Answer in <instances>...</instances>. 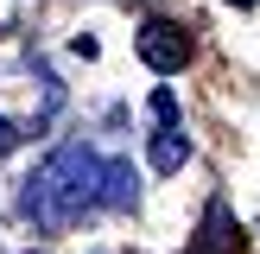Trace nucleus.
I'll list each match as a JSON object with an SVG mask.
<instances>
[{
    "label": "nucleus",
    "mask_w": 260,
    "mask_h": 254,
    "mask_svg": "<svg viewBox=\"0 0 260 254\" xmlns=\"http://www.w3.org/2000/svg\"><path fill=\"white\" fill-rule=\"evenodd\" d=\"M95 184H102V159L83 146V140H63L19 190V210L32 216L38 229H70L83 223V210H95Z\"/></svg>",
    "instance_id": "nucleus-1"
},
{
    "label": "nucleus",
    "mask_w": 260,
    "mask_h": 254,
    "mask_svg": "<svg viewBox=\"0 0 260 254\" xmlns=\"http://www.w3.org/2000/svg\"><path fill=\"white\" fill-rule=\"evenodd\" d=\"M140 57H146L159 76L184 70V64H190V32H178L172 19H146V25H140Z\"/></svg>",
    "instance_id": "nucleus-2"
},
{
    "label": "nucleus",
    "mask_w": 260,
    "mask_h": 254,
    "mask_svg": "<svg viewBox=\"0 0 260 254\" xmlns=\"http://www.w3.org/2000/svg\"><path fill=\"white\" fill-rule=\"evenodd\" d=\"M140 184H134V165L127 159H102V184H95V203L102 210H134Z\"/></svg>",
    "instance_id": "nucleus-3"
},
{
    "label": "nucleus",
    "mask_w": 260,
    "mask_h": 254,
    "mask_svg": "<svg viewBox=\"0 0 260 254\" xmlns=\"http://www.w3.org/2000/svg\"><path fill=\"white\" fill-rule=\"evenodd\" d=\"M184 159H190L184 127H165V134H152V172H178Z\"/></svg>",
    "instance_id": "nucleus-4"
},
{
    "label": "nucleus",
    "mask_w": 260,
    "mask_h": 254,
    "mask_svg": "<svg viewBox=\"0 0 260 254\" xmlns=\"http://www.w3.org/2000/svg\"><path fill=\"white\" fill-rule=\"evenodd\" d=\"M229 203H210V216H203V241H197V248H190V254H229Z\"/></svg>",
    "instance_id": "nucleus-5"
},
{
    "label": "nucleus",
    "mask_w": 260,
    "mask_h": 254,
    "mask_svg": "<svg viewBox=\"0 0 260 254\" xmlns=\"http://www.w3.org/2000/svg\"><path fill=\"white\" fill-rule=\"evenodd\" d=\"M152 121H159V134H165V127H178V96H172V89L152 96Z\"/></svg>",
    "instance_id": "nucleus-6"
},
{
    "label": "nucleus",
    "mask_w": 260,
    "mask_h": 254,
    "mask_svg": "<svg viewBox=\"0 0 260 254\" xmlns=\"http://www.w3.org/2000/svg\"><path fill=\"white\" fill-rule=\"evenodd\" d=\"M19 146V121H7V114H0V152H13Z\"/></svg>",
    "instance_id": "nucleus-7"
}]
</instances>
